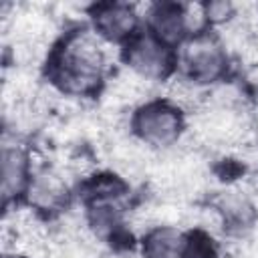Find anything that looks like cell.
Masks as SVG:
<instances>
[{
  "label": "cell",
  "instance_id": "obj_5",
  "mask_svg": "<svg viewBox=\"0 0 258 258\" xmlns=\"http://www.w3.org/2000/svg\"><path fill=\"white\" fill-rule=\"evenodd\" d=\"M93 22L99 36L111 42H121L135 34L137 16L127 4H97L93 10Z\"/></svg>",
  "mask_w": 258,
  "mask_h": 258
},
{
  "label": "cell",
  "instance_id": "obj_4",
  "mask_svg": "<svg viewBox=\"0 0 258 258\" xmlns=\"http://www.w3.org/2000/svg\"><path fill=\"white\" fill-rule=\"evenodd\" d=\"M181 69L189 83L206 85L218 81L226 71V52L216 38L198 34L181 50Z\"/></svg>",
  "mask_w": 258,
  "mask_h": 258
},
{
  "label": "cell",
  "instance_id": "obj_10",
  "mask_svg": "<svg viewBox=\"0 0 258 258\" xmlns=\"http://www.w3.org/2000/svg\"><path fill=\"white\" fill-rule=\"evenodd\" d=\"M234 14V6L226 0H216V2H208L204 4V16L208 18V22H226L230 16Z\"/></svg>",
  "mask_w": 258,
  "mask_h": 258
},
{
  "label": "cell",
  "instance_id": "obj_3",
  "mask_svg": "<svg viewBox=\"0 0 258 258\" xmlns=\"http://www.w3.org/2000/svg\"><path fill=\"white\" fill-rule=\"evenodd\" d=\"M125 60L127 64L145 79L163 81L171 75L175 56L171 46L157 40L151 32L133 34L125 44Z\"/></svg>",
  "mask_w": 258,
  "mask_h": 258
},
{
  "label": "cell",
  "instance_id": "obj_11",
  "mask_svg": "<svg viewBox=\"0 0 258 258\" xmlns=\"http://www.w3.org/2000/svg\"><path fill=\"white\" fill-rule=\"evenodd\" d=\"M4 258H24V256H16V254H6Z\"/></svg>",
  "mask_w": 258,
  "mask_h": 258
},
{
  "label": "cell",
  "instance_id": "obj_9",
  "mask_svg": "<svg viewBox=\"0 0 258 258\" xmlns=\"http://www.w3.org/2000/svg\"><path fill=\"white\" fill-rule=\"evenodd\" d=\"M218 212L224 216V222L230 228H244L254 220V208L252 204L236 194L222 196L218 202Z\"/></svg>",
  "mask_w": 258,
  "mask_h": 258
},
{
  "label": "cell",
  "instance_id": "obj_6",
  "mask_svg": "<svg viewBox=\"0 0 258 258\" xmlns=\"http://www.w3.org/2000/svg\"><path fill=\"white\" fill-rule=\"evenodd\" d=\"M149 28L151 34L167 46H175L181 42L187 30V14L181 4L175 2H159L149 12Z\"/></svg>",
  "mask_w": 258,
  "mask_h": 258
},
{
  "label": "cell",
  "instance_id": "obj_1",
  "mask_svg": "<svg viewBox=\"0 0 258 258\" xmlns=\"http://www.w3.org/2000/svg\"><path fill=\"white\" fill-rule=\"evenodd\" d=\"M103 50L85 32H73L54 48L48 60L52 83L71 95H87L97 91L103 79Z\"/></svg>",
  "mask_w": 258,
  "mask_h": 258
},
{
  "label": "cell",
  "instance_id": "obj_7",
  "mask_svg": "<svg viewBox=\"0 0 258 258\" xmlns=\"http://www.w3.org/2000/svg\"><path fill=\"white\" fill-rule=\"evenodd\" d=\"M145 258H183L187 256V234L171 226H159L143 238Z\"/></svg>",
  "mask_w": 258,
  "mask_h": 258
},
{
  "label": "cell",
  "instance_id": "obj_2",
  "mask_svg": "<svg viewBox=\"0 0 258 258\" xmlns=\"http://www.w3.org/2000/svg\"><path fill=\"white\" fill-rule=\"evenodd\" d=\"M183 127L181 113L175 105L167 101H151L139 107L133 115V131L135 135L155 147L171 145Z\"/></svg>",
  "mask_w": 258,
  "mask_h": 258
},
{
  "label": "cell",
  "instance_id": "obj_12",
  "mask_svg": "<svg viewBox=\"0 0 258 258\" xmlns=\"http://www.w3.org/2000/svg\"><path fill=\"white\" fill-rule=\"evenodd\" d=\"M256 103H258V87H256Z\"/></svg>",
  "mask_w": 258,
  "mask_h": 258
},
{
  "label": "cell",
  "instance_id": "obj_8",
  "mask_svg": "<svg viewBox=\"0 0 258 258\" xmlns=\"http://www.w3.org/2000/svg\"><path fill=\"white\" fill-rule=\"evenodd\" d=\"M28 175V161L26 155L20 149H10L6 147L2 151V196L4 200H10L18 196L24 185Z\"/></svg>",
  "mask_w": 258,
  "mask_h": 258
}]
</instances>
